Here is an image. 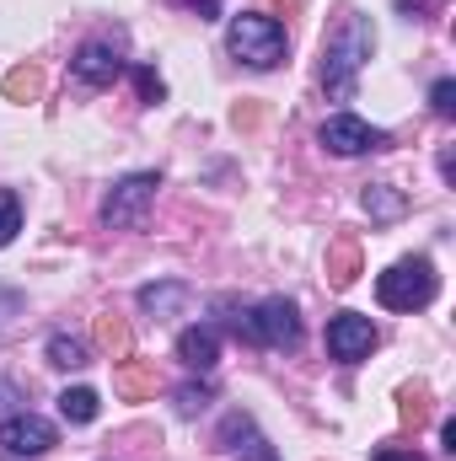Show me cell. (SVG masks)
Wrapping results in <instances>:
<instances>
[{"label": "cell", "mask_w": 456, "mask_h": 461, "mask_svg": "<svg viewBox=\"0 0 456 461\" xmlns=\"http://www.w3.org/2000/svg\"><path fill=\"white\" fill-rule=\"evenodd\" d=\"M376 54V27L360 16V11H339L328 38H323V86L333 103H349L354 97V81L365 70V59Z\"/></svg>", "instance_id": "1"}, {"label": "cell", "mask_w": 456, "mask_h": 461, "mask_svg": "<svg viewBox=\"0 0 456 461\" xmlns=\"http://www.w3.org/2000/svg\"><path fill=\"white\" fill-rule=\"evenodd\" d=\"M226 49L242 65H252V70H274V65L285 59L290 38H285V27H279L274 16L242 11V16H231V27H226Z\"/></svg>", "instance_id": "2"}, {"label": "cell", "mask_w": 456, "mask_h": 461, "mask_svg": "<svg viewBox=\"0 0 456 461\" xmlns=\"http://www.w3.org/2000/svg\"><path fill=\"white\" fill-rule=\"evenodd\" d=\"M435 290H441V279H435V263L430 258H403V263H392L376 279V301L387 312H424L435 301Z\"/></svg>", "instance_id": "3"}, {"label": "cell", "mask_w": 456, "mask_h": 461, "mask_svg": "<svg viewBox=\"0 0 456 461\" xmlns=\"http://www.w3.org/2000/svg\"><path fill=\"white\" fill-rule=\"evenodd\" d=\"M236 339L263 344V348H296L301 344V317H296V306L285 295H269L247 317H236Z\"/></svg>", "instance_id": "4"}, {"label": "cell", "mask_w": 456, "mask_h": 461, "mask_svg": "<svg viewBox=\"0 0 456 461\" xmlns=\"http://www.w3.org/2000/svg\"><path fill=\"white\" fill-rule=\"evenodd\" d=\"M156 188H161V177H156V172H134V177L114 183V194L103 199V221H108L114 230H140V226H145L150 199H156Z\"/></svg>", "instance_id": "5"}, {"label": "cell", "mask_w": 456, "mask_h": 461, "mask_svg": "<svg viewBox=\"0 0 456 461\" xmlns=\"http://www.w3.org/2000/svg\"><path fill=\"white\" fill-rule=\"evenodd\" d=\"M323 145L333 156H365V150H387L392 134L387 129H370L365 118H354V113H333L323 123Z\"/></svg>", "instance_id": "6"}, {"label": "cell", "mask_w": 456, "mask_h": 461, "mask_svg": "<svg viewBox=\"0 0 456 461\" xmlns=\"http://www.w3.org/2000/svg\"><path fill=\"white\" fill-rule=\"evenodd\" d=\"M0 446H5V456H43L59 446V435L38 413H11V419H0Z\"/></svg>", "instance_id": "7"}, {"label": "cell", "mask_w": 456, "mask_h": 461, "mask_svg": "<svg viewBox=\"0 0 456 461\" xmlns=\"http://www.w3.org/2000/svg\"><path fill=\"white\" fill-rule=\"evenodd\" d=\"M370 348H376V328H370V317H360V312H339V317L328 322V354H333L339 365H360V359H370Z\"/></svg>", "instance_id": "8"}, {"label": "cell", "mask_w": 456, "mask_h": 461, "mask_svg": "<svg viewBox=\"0 0 456 461\" xmlns=\"http://www.w3.org/2000/svg\"><path fill=\"white\" fill-rule=\"evenodd\" d=\"M70 70H76L81 86L103 92V86H114L118 76H123V54H118L114 43H81V54L70 59Z\"/></svg>", "instance_id": "9"}, {"label": "cell", "mask_w": 456, "mask_h": 461, "mask_svg": "<svg viewBox=\"0 0 456 461\" xmlns=\"http://www.w3.org/2000/svg\"><path fill=\"white\" fill-rule=\"evenodd\" d=\"M156 386H161L156 359H123L114 370V392L123 402H145V397H156Z\"/></svg>", "instance_id": "10"}, {"label": "cell", "mask_w": 456, "mask_h": 461, "mask_svg": "<svg viewBox=\"0 0 456 461\" xmlns=\"http://www.w3.org/2000/svg\"><path fill=\"white\" fill-rule=\"evenodd\" d=\"M178 359H183L188 370H215V359H221V333H215V328H183V333H178Z\"/></svg>", "instance_id": "11"}, {"label": "cell", "mask_w": 456, "mask_h": 461, "mask_svg": "<svg viewBox=\"0 0 456 461\" xmlns=\"http://www.w3.org/2000/svg\"><path fill=\"white\" fill-rule=\"evenodd\" d=\"M354 279H360V241L354 236H333L328 241V285L349 290Z\"/></svg>", "instance_id": "12"}, {"label": "cell", "mask_w": 456, "mask_h": 461, "mask_svg": "<svg viewBox=\"0 0 456 461\" xmlns=\"http://www.w3.org/2000/svg\"><path fill=\"white\" fill-rule=\"evenodd\" d=\"M0 92H5V103H38L43 97V70L38 65H16V70H5V81H0Z\"/></svg>", "instance_id": "13"}, {"label": "cell", "mask_w": 456, "mask_h": 461, "mask_svg": "<svg viewBox=\"0 0 456 461\" xmlns=\"http://www.w3.org/2000/svg\"><path fill=\"white\" fill-rule=\"evenodd\" d=\"M97 348H103V354H114V359H129V348H134L129 322L114 317V312H103V317H97Z\"/></svg>", "instance_id": "14"}, {"label": "cell", "mask_w": 456, "mask_h": 461, "mask_svg": "<svg viewBox=\"0 0 456 461\" xmlns=\"http://www.w3.org/2000/svg\"><path fill=\"white\" fill-rule=\"evenodd\" d=\"M140 306L156 312V317H172V312L188 306V290H183V285H145V290H140Z\"/></svg>", "instance_id": "15"}, {"label": "cell", "mask_w": 456, "mask_h": 461, "mask_svg": "<svg viewBox=\"0 0 456 461\" xmlns=\"http://www.w3.org/2000/svg\"><path fill=\"white\" fill-rule=\"evenodd\" d=\"M397 419H403L408 429H424V424L435 419V408H430V386H424V381L403 386V408H397Z\"/></svg>", "instance_id": "16"}, {"label": "cell", "mask_w": 456, "mask_h": 461, "mask_svg": "<svg viewBox=\"0 0 456 461\" xmlns=\"http://www.w3.org/2000/svg\"><path fill=\"white\" fill-rule=\"evenodd\" d=\"M59 413H65L70 424H92V419H97V392H92V386H65V392H59Z\"/></svg>", "instance_id": "17"}, {"label": "cell", "mask_w": 456, "mask_h": 461, "mask_svg": "<svg viewBox=\"0 0 456 461\" xmlns=\"http://www.w3.org/2000/svg\"><path fill=\"white\" fill-rule=\"evenodd\" d=\"M49 365H59V370H81V365H92V354H87L81 339L54 333V339H49Z\"/></svg>", "instance_id": "18"}, {"label": "cell", "mask_w": 456, "mask_h": 461, "mask_svg": "<svg viewBox=\"0 0 456 461\" xmlns=\"http://www.w3.org/2000/svg\"><path fill=\"white\" fill-rule=\"evenodd\" d=\"M221 435H226V440H242V435H247V461H274V451H269V446L252 435V419H242V413H231ZM231 451H236V446H231Z\"/></svg>", "instance_id": "19"}, {"label": "cell", "mask_w": 456, "mask_h": 461, "mask_svg": "<svg viewBox=\"0 0 456 461\" xmlns=\"http://www.w3.org/2000/svg\"><path fill=\"white\" fill-rule=\"evenodd\" d=\"M365 210H370V221H397L403 215V194H392L387 183H376V188H365Z\"/></svg>", "instance_id": "20"}, {"label": "cell", "mask_w": 456, "mask_h": 461, "mask_svg": "<svg viewBox=\"0 0 456 461\" xmlns=\"http://www.w3.org/2000/svg\"><path fill=\"white\" fill-rule=\"evenodd\" d=\"M16 230H22V199L11 188H0V247H11Z\"/></svg>", "instance_id": "21"}, {"label": "cell", "mask_w": 456, "mask_h": 461, "mask_svg": "<svg viewBox=\"0 0 456 461\" xmlns=\"http://www.w3.org/2000/svg\"><path fill=\"white\" fill-rule=\"evenodd\" d=\"M134 86H140V97H145V103H161V97H167V86H161V76H156V70H145V65L134 70Z\"/></svg>", "instance_id": "22"}, {"label": "cell", "mask_w": 456, "mask_h": 461, "mask_svg": "<svg viewBox=\"0 0 456 461\" xmlns=\"http://www.w3.org/2000/svg\"><path fill=\"white\" fill-rule=\"evenodd\" d=\"M430 108H435L441 118L456 113V81H435V92H430Z\"/></svg>", "instance_id": "23"}, {"label": "cell", "mask_w": 456, "mask_h": 461, "mask_svg": "<svg viewBox=\"0 0 456 461\" xmlns=\"http://www.w3.org/2000/svg\"><path fill=\"white\" fill-rule=\"evenodd\" d=\"M205 402H210V386H183L178 392V413H199Z\"/></svg>", "instance_id": "24"}, {"label": "cell", "mask_w": 456, "mask_h": 461, "mask_svg": "<svg viewBox=\"0 0 456 461\" xmlns=\"http://www.w3.org/2000/svg\"><path fill=\"white\" fill-rule=\"evenodd\" d=\"M11 317H22V295H16V290H0V328H5Z\"/></svg>", "instance_id": "25"}, {"label": "cell", "mask_w": 456, "mask_h": 461, "mask_svg": "<svg viewBox=\"0 0 456 461\" xmlns=\"http://www.w3.org/2000/svg\"><path fill=\"white\" fill-rule=\"evenodd\" d=\"M370 461H424V456H419V451H392V446H387V451H376Z\"/></svg>", "instance_id": "26"}, {"label": "cell", "mask_w": 456, "mask_h": 461, "mask_svg": "<svg viewBox=\"0 0 456 461\" xmlns=\"http://www.w3.org/2000/svg\"><path fill=\"white\" fill-rule=\"evenodd\" d=\"M16 397H22V392H16V381H0V413H5V408H11Z\"/></svg>", "instance_id": "27"}]
</instances>
